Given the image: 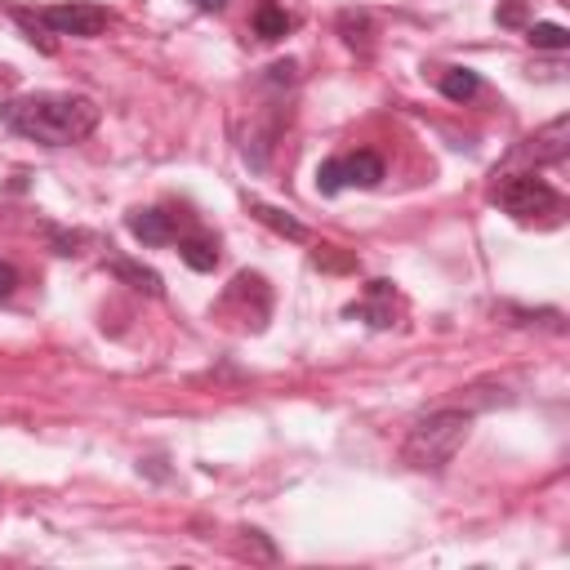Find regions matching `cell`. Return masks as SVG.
I'll return each instance as SVG.
<instances>
[{
    "mask_svg": "<svg viewBox=\"0 0 570 570\" xmlns=\"http://www.w3.org/2000/svg\"><path fill=\"white\" fill-rule=\"evenodd\" d=\"M290 32V14L277 5V0H264V5L255 10V36L259 41H281Z\"/></svg>",
    "mask_w": 570,
    "mask_h": 570,
    "instance_id": "4fadbf2b",
    "label": "cell"
},
{
    "mask_svg": "<svg viewBox=\"0 0 570 570\" xmlns=\"http://www.w3.org/2000/svg\"><path fill=\"white\" fill-rule=\"evenodd\" d=\"M179 255L192 272H214L219 268V241L214 236H183L179 241Z\"/></svg>",
    "mask_w": 570,
    "mask_h": 570,
    "instance_id": "30bf717a",
    "label": "cell"
},
{
    "mask_svg": "<svg viewBox=\"0 0 570 570\" xmlns=\"http://www.w3.org/2000/svg\"><path fill=\"white\" fill-rule=\"evenodd\" d=\"M312 264L325 268V272H348V268H357V259H353V255H339V246H321V250L312 255Z\"/></svg>",
    "mask_w": 570,
    "mask_h": 570,
    "instance_id": "2e32d148",
    "label": "cell"
},
{
    "mask_svg": "<svg viewBox=\"0 0 570 570\" xmlns=\"http://www.w3.org/2000/svg\"><path fill=\"white\" fill-rule=\"evenodd\" d=\"M294 71H299V67H294L290 58H286V63H272V67H268V80H272V86H290Z\"/></svg>",
    "mask_w": 570,
    "mask_h": 570,
    "instance_id": "d6986e66",
    "label": "cell"
},
{
    "mask_svg": "<svg viewBox=\"0 0 570 570\" xmlns=\"http://www.w3.org/2000/svg\"><path fill=\"white\" fill-rule=\"evenodd\" d=\"M125 227L143 241V246H170V241L179 236V219H175L170 210H160V205H152V210H130Z\"/></svg>",
    "mask_w": 570,
    "mask_h": 570,
    "instance_id": "52a82bcc",
    "label": "cell"
},
{
    "mask_svg": "<svg viewBox=\"0 0 570 570\" xmlns=\"http://www.w3.org/2000/svg\"><path fill=\"white\" fill-rule=\"evenodd\" d=\"M468 433H472V411H455V405H446V411L424 415L411 433H405L401 459L415 472H442L463 450Z\"/></svg>",
    "mask_w": 570,
    "mask_h": 570,
    "instance_id": "7a4b0ae2",
    "label": "cell"
},
{
    "mask_svg": "<svg viewBox=\"0 0 570 570\" xmlns=\"http://www.w3.org/2000/svg\"><path fill=\"white\" fill-rule=\"evenodd\" d=\"M344 316H361V321L375 325V331H388V325H392V281H370V286H366V299H361V303H348Z\"/></svg>",
    "mask_w": 570,
    "mask_h": 570,
    "instance_id": "ba28073f",
    "label": "cell"
},
{
    "mask_svg": "<svg viewBox=\"0 0 570 570\" xmlns=\"http://www.w3.org/2000/svg\"><path fill=\"white\" fill-rule=\"evenodd\" d=\"M14 290H19V268L0 259V303H5V299H10Z\"/></svg>",
    "mask_w": 570,
    "mask_h": 570,
    "instance_id": "e0dca14e",
    "label": "cell"
},
{
    "mask_svg": "<svg viewBox=\"0 0 570 570\" xmlns=\"http://www.w3.org/2000/svg\"><path fill=\"white\" fill-rule=\"evenodd\" d=\"M108 272H112L116 281H130V286L143 290L147 299H160V277H156L152 268H138V264H130V259H108Z\"/></svg>",
    "mask_w": 570,
    "mask_h": 570,
    "instance_id": "7c38bea8",
    "label": "cell"
},
{
    "mask_svg": "<svg viewBox=\"0 0 570 570\" xmlns=\"http://www.w3.org/2000/svg\"><path fill=\"white\" fill-rule=\"evenodd\" d=\"M437 86H442V94H446L450 103H468V99L481 90V76H477L472 67H446Z\"/></svg>",
    "mask_w": 570,
    "mask_h": 570,
    "instance_id": "8fae6325",
    "label": "cell"
},
{
    "mask_svg": "<svg viewBox=\"0 0 570 570\" xmlns=\"http://www.w3.org/2000/svg\"><path fill=\"white\" fill-rule=\"evenodd\" d=\"M495 201H500L513 219H522V223L544 219V214H561V197H557L544 179H535V175H504V179L495 183Z\"/></svg>",
    "mask_w": 570,
    "mask_h": 570,
    "instance_id": "3957f363",
    "label": "cell"
},
{
    "mask_svg": "<svg viewBox=\"0 0 570 570\" xmlns=\"http://www.w3.org/2000/svg\"><path fill=\"white\" fill-rule=\"evenodd\" d=\"M0 121L5 130L45 143V147H71L99 130V103L86 94H58V90H36L0 103Z\"/></svg>",
    "mask_w": 570,
    "mask_h": 570,
    "instance_id": "6da1fadb",
    "label": "cell"
},
{
    "mask_svg": "<svg viewBox=\"0 0 570 570\" xmlns=\"http://www.w3.org/2000/svg\"><path fill=\"white\" fill-rule=\"evenodd\" d=\"M383 183V156L379 152H353V156H331L316 170V192L335 197L344 188H379Z\"/></svg>",
    "mask_w": 570,
    "mask_h": 570,
    "instance_id": "277c9868",
    "label": "cell"
},
{
    "mask_svg": "<svg viewBox=\"0 0 570 570\" xmlns=\"http://www.w3.org/2000/svg\"><path fill=\"white\" fill-rule=\"evenodd\" d=\"M339 32H344V41H348L353 49H357V45L370 49V32H375V27H370V14H353V10L339 14Z\"/></svg>",
    "mask_w": 570,
    "mask_h": 570,
    "instance_id": "9a60e30c",
    "label": "cell"
},
{
    "mask_svg": "<svg viewBox=\"0 0 570 570\" xmlns=\"http://www.w3.org/2000/svg\"><path fill=\"white\" fill-rule=\"evenodd\" d=\"M250 214H255L264 227H272L277 236H286V241H308V227H303L294 214H286V210H277V205H268V201H250Z\"/></svg>",
    "mask_w": 570,
    "mask_h": 570,
    "instance_id": "9c48e42d",
    "label": "cell"
},
{
    "mask_svg": "<svg viewBox=\"0 0 570 570\" xmlns=\"http://www.w3.org/2000/svg\"><path fill=\"white\" fill-rule=\"evenodd\" d=\"M526 41H530L535 49H552V54H561V49L570 45V32H566L561 23H535V27H526Z\"/></svg>",
    "mask_w": 570,
    "mask_h": 570,
    "instance_id": "5bb4252c",
    "label": "cell"
},
{
    "mask_svg": "<svg viewBox=\"0 0 570 570\" xmlns=\"http://www.w3.org/2000/svg\"><path fill=\"white\" fill-rule=\"evenodd\" d=\"M36 19H41V27L58 32V36H99L112 23V14L103 5H86V0H71V5H49Z\"/></svg>",
    "mask_w": 570,
    "mask_h": 570,
    "instance_id": "5b68a950",
    "label": "cell"
},
{
    "mask_svg": "<svg viewBox=\"0 0 570 570\" xmlns=\"http://www.w3.org/2000/svg\"><path fill=\"white\" fill-rule=\"evenodd\" d=\"M192 5H197V10H205V14H219V10L227 5V0H192Z\"/></svg>",
    "mask_w": 570,
    "mask_h": 570,
    "instance_id": "ffe728a7",
    "label": "cell"
},
{
    "mask_svg": "<svg viewBox=\"0 0 570 570\" xmlns=\"http://www.w3.org/2000/svg\"><path fill=\"white\" fill-rule=\"evenodd\" d=\"M495 19H500L504 27H522V23H526V5H522V0H508V5H504Z\"/></svg>",
    "mask_w": 570,
    "mask_h": 570,
    "instance_id": "ac0fdd59",
    "label": "cell"
},
{
    "mask_svg": "<svg viewBox=\"0 0 570 570\" xmlns=\"http://www.w3.org/2000/svg\"><path fill=\"white\" fill-rule=\"evenodd\" d=\"M517 156H526L530 166H561V160L570 156V116H557V121H548L544 130H535V134L517 147Z\"/></svg>",
    "mask_w": 570,
    "mask_h": 570,
    "instance_id": "8992f818",
    "label": "cell"
}]
</instances>
